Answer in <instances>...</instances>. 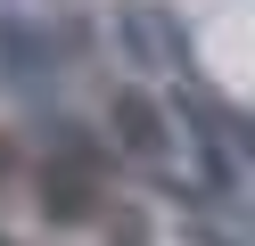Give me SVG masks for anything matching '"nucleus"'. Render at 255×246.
<instances>
[{
    "label": "nucleus",
    "instance_id": "39448f33",
    "mask_svg": "<svg viewBox=\"0 0 255 246\" xmlns=\"http://www.w3.org/2000/svg\"><path fill=\"white\" fill-rule=\"evenodd\" d=\"M0 172H8V148H0Z\"/></svg>",
    "mask_w": 255,
    "mask_h": 246
},
{
    "label": "nucleus",
    "instance_id": "7ed1b4c3",
    "mask_svg": "<svg viewBox=\"0 0 255 246\" xmlns=\"http://www.w3.org/2000/svg\"><path fill=\"white\" fill-rule=\"evenodd\" d=\"M0 58H8V74H41V66H50V41H41L33 25H0Z\"/></svg>",
    "mask_w": 255,
    "mask_h": 246
},
{
    "label": "nucleus",
    "instance_id": "f257e3e1",
    "mask_svg": "<svg viewBox=\"0 0 255 246\" xmlns=\"http://www.w3.org/2000/svg\"><path fill=\"white\" fill-rule=\"evenodd\" d=\"M41 213H50V222H91V213H99L91 164H50V172H41Z\"/></svg>",
    "mask_w": 255,
    "mask_h": 246
},
{
    "label": "nucleus",
    "instance_id": "f03ea898",
    "mask_svg": "<svg viewBox=\"0 0 255 246\" xmlns=\"http://www.w3.org/2000/svg\"><path fill=\"white\" fill-rule=\"evenodd\" d=\"M116 140L132 148V156H156V148H165V115H156V98L116 90Z\"/></svg>",
    "mask_w": 255,
    "mask_h": 246
},
{
    "label": "nucleus",
    "instance_id": "423d86ee",
    "mask_svg": "<svg viewBox=\"0 0 255 246\" xmlns=\"http://www.w3.org/2000/svg\"><path fill=\"white\" fill-rule=\"evenodd\" d=\"M0 246H8V238H0Z\"/></svg>",
    "mask_w": 255,
    "mask_h": 246
},
{
    "label": "nucleus",
    "instance_id": "20e7f679",
    "mask_svg": "<svg viewBox=\"0 0 255 246\" xmlns=\"http://www.w3.org/2000/svg\"><path fill=\"white\" fill-rule=\"evenodd\" d=\"M189 246H239V238H222V230H189Z\"/></svg>",
    "mask_w": 255,
    "mask_h": 246
}]
</instances>
